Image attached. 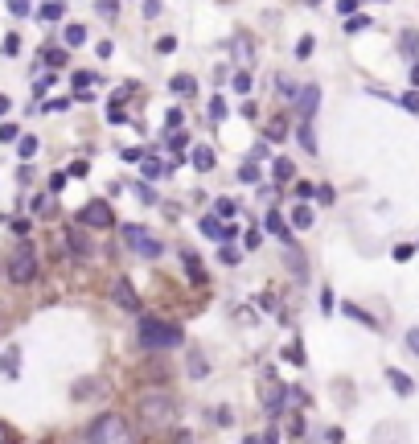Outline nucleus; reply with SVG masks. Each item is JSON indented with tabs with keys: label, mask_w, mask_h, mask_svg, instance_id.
Returning <instances> with one entry per match:
<instances>
[{
	"label": "nucleus",
	"mask_w": 419,
	"mask_h": 444,
	"mask_svg": "<svg viewBox=\"0 0 419 444\" xmlns=\"http://www.w3.org/2000/svg\"><path fill=\"white\" fill-rule=\"evenodd\" d=\"M358 4H362V0H337V8H341L346 17H349V13H358Z\"/></svg>",
	"instance_id": "47"
},
{
	"label": "nucleus",
	"mask_w": 419,
	"mask_h": 444,
	"mask_svg": "<svg viewBox=\"0 0 419 444\" xmlns=\"http://www.w3.org/2000/svg\"><path fill=\"white\" fill-rule=\"evenodd\" d=\"M140 424L144 428H152V432H169L173 424H177V399L164 395V391H148V395H140Z\"/></svg>",
	"instance_id": "1"
},
{
	"label": "nucleus",
	"mask_w": 419,
	"mask_h": 444,
	"mask_svg": "<svg viewBox=\"0 0 419 444\" xmlns=\"http://www.w3.org/2000/svg\"><path fill=\"white\" fill-rule=\"evenodd\" d=\"M189 164H193L198 173H210V169H214V148H210V144H193V152H189Z\"/></svg>",
	"instance_id": "10"
},
{
	"label": "nucleus",
	"mask_w": 419,
	"mask_h": 444,
	"mask_svg": "<svg viewBox=\"0 0 419 444\" xmlns=\"http://www.w3.org/2000/svg\"><path fill=\"white\" fill-rule=\"evenodd\" d=\"M177 49V37H157V54H173Z\"/></svg>",
	"instance_id": "40"
},
{
	"label": "nucleus",
	"mask_w": 419,
	"mask_h": 444,
	"mask_svg": "<svg viewBox=\"0 0 419 444\" xmlns=\"http://www.w3.org/2000/svg\"><path fill=\"white\" fill-rule=\"evenodd\" d=\"M238 177H243V181H259V164H255V161H247L243 169H238Z\"/></svg>",
	"instance_id": "32"
},
{
	"label": "nucleus",
	"mask_w": 419,
	"mask_h": 444,
	"mask_svg": "<svg viewBox=\"0 0 419 444\" xmlns=\"http://www.w3.org/2000/svg\"><path fill=\"white\" fill-rule=\"evenodd\" d=\"M33 276H37V251H33L29 243H21V247L8 256V280L13 284H33Z\"/></svg>",
	"instance_id": "4"
},
{
	"label": "nucleus",
	"mask_w": 419,
	"mask_h": 444,
	"mask_svg": "<svg viewBox=\"0 0 419 444\" xmlns=\"http://www.w3.org/2000/svg\"><path fill=\"white\" fill-rule=\"evenodd\" d=\"M99 8H103L107 17H116V0H99Z\"/></svg>",
	"instance_id": "52"
},
{
	"label": "nucleus",
	"mask_w": 419,
	"mask_h": 444,
	"mask_svg": "<svg viewBox=\"0 0 419 444\" xmlns=\"http://www.w3.org/2000/svg\"><path fill=\"white\" fill-rule=\"evenodd\" d=\"M407 350H411V354L419 358V325H411V329H407Z\"/></svg>",
	"instance_id": "39"
},
{
	"label": "nucleus",
	"mask_w": 419,
	"mask_h": 444,
	"mask_svg": "<svg viewBox=\"0 0 419 444\" xmlns=\"http://www.w3.org/2000/svg\"><path fill=\"white\" fill-rule=\"evenodd\" d=\"M267 231L279 234V239H288V222H284V214L279 210H267Z\"/></svg>",
	"instance_id": "14"
},
{
	"label": "nucleus",
	"mask_w": 419,
	"mask_h": 444,
	"mask_svg": "<svg viewBox=\"0 0 419 444\" xmlns=\"http://www.w3.org/2000/svg\"><path fill=\"white\" fill-rule=\"evenodd\" d=\"M17 152H21V161L37 157V136H21V140H17Z\"/></svg>",
	"instance_id": "19"
},
{
	"label": "nucleus",
	"mask_w": 419,
	"mask_h": 444,
	"mask_svg": "<svg viewBox=\"0 0 419 444\" xmlns=\"http://www.w3.org/2000/svg\"><path fill=\"white\" fill-rule=\"evenodd\" d=\"M140 164H144V177H152V181H157V177H164V173H169V164H161V161H157V157H144V161H140Z\"/></svg>",
	"instance_id": "16"
},
{
	"label": "nucleus",
	"mask_w": 419,
	"mask_h": 444,
	"mask_svg": "<svg viewBox=\"0 0 419 444\" xmlns=\"http://www.w3.org/2000/svg\"><path fill=\"white\" fill-rule=\"evenodd\" d=\"M346 313L353 317V321H362V325H370V329H374V321L366 317V313H362V308H358V304H346Z\"/></svg>",
	"instance_id": "37"
},
{
	"label": "nucleus",
	"mask_w": 419,
	"mask_h": 444,
	"mask_svg": "<svg viewBox=\"0 0 419 444\" xmlns=\"http://www.w3.org/2000/svg\"><path fill=\"white\" fill-rule=\"evenodd\" d=\"M214 214H218V218H234V214H238V206H234L231 198H218V202H214Z\"/></svg>",
	"instance_id": "21"
},
{
	"label": "nucleus",
	"mask_w": 419,
	"mask_h": 444,
	"mask_svg": "<svg viewBox=\"0 0 419 444\" xmlns=\"http://www.w3.org/2000/svg\"><path fill=\"white\" fill-rule=\"evenodd\" d=\"M78 222L91 227V231H107V227H116V214H111L107 202H87V206L78 210Z\"/></svg>",
	"instance_id": "6"
},
{
	"label": "nucleus",
	"mask_w": 419,
	"mask_h": 444,
	"mask_svg": "<svg viewBox=\"0 0 419 444\" xmlns=\"http://www.w3.org/2000/svg\"><path fill=\"white\" fill-rule=\"evenodd\" d=\"M123 161H128V164H140V161H144V152H140V148H123Z\"/></svg>",
	"instance_id": "45"
},
{
	"label": "nucleus",
	"mask_w": 419,
	"mask_h": 444,
	"mask_svg": "<svg viewBox=\"0 0 419 444\" xmlns=\"http://www.w3.org/2000/svg\"><path fill=\"white\" fill-rule=\"evenodd\" d=\"M387 383L395 387V395H411V391H415V378H411V374H403V371H395V366L387 371Z\"/></svg>",
	"instance_id": "12"
},
{
	"label": "nucleus",
	"mask_w": 419,
	"mask_h": 444,
	"mask_svg": "<svg viewBox=\"0 0 419 444\" xmlns=\"http://www.w3.org/2000/svg\"><path fill=\"white\" fill-rule=\"evenodd\" d=\"M87 173H91V164H87V161H74V164H70V177H87Z\"/></svg>",
	"instance_id": "43"
},
{
	"label": "nucleus",
	"mask_w": 419,
	"mask_h": 444,
	"mask_svg": "<svg viewBox=\"0 0 419 444\" xmlns=\"http://www.w3.org/2000/svg\"><path fill=\"white\" fill-rule=\"evenodd\" d=\"M312 198H317V202H325V206H329V202H333V189H329V186H321L317 193H312Z\"/></svg>",
	"instance_id": "48"
},
{
	"label": "nucleus",
	"mask_w": 419,
	"mask_h": 444,
	"mask_svg": "<svg viewBox=\"0 0 419 444\" xmlns=\"http://www.w3.org/2000/svg\"><path fill=\"white\" fill-rule=\"evenodd\" d=\"M111 292H116V304H119V308L140 313V296H136V288H132L128 280H116V288H111Z\"/></svg>",
	"instance_id": "8"
},
{
	"label": "nucleus",
	"mask_w": 419,
	"mask_h": 444,
	"mask_svg": "<svg viewBox=\"0 0 419 444\" xmlns=\"http://www.w3.org/2000/svg\"><path fill=\"white\" fill-rule=\"evenodd\" d=\"M0 440H8V428H4V424H0Z\"/></svg>",
	"instance_id": "55"
},
{
	"label": "nucleus",
	"mask_w": 419,
	"mask_h": 444,
	"mask_svg": "<svg viewBox=\"0 0 419 444\" xmlns=\"http://www.w3.org/2000/svg\"><path fill=\"white\" fill-rule=\"evenodd\" d=\"M276 181H292V161H284V157L276 161Z\"/></svg>",
	"instance_id": "28"
},
{
	"label": "nucleus",
	"mask_w": 419,
	"mask_h": 444,
	"mask_svg": "<svg viewBox=\"0 0 419 444\" xmlns=\"http://www.w3.org/2000/svg\"><path fill=\"white\" fill-rule=\"evenodd\" d=\"M234 91H238V95H247V91H251V74H247V71H238V74H234Z\"/></svg>",
	"instance_id": "29"
},
{
	"label": "nucleus",
	"mask_w": 419,
	"mask_h": 444,
	"mask_svg": "<svg viewBox=\"0 0 419 444\" xmlns=\"http://www.w3.org/2000/svg\"><path fill=\"white\" fill-rule=\"evenodd\" d=\"M62 17V0H49V4H42V21H58Z\"/></svg>",
	"instance_id": "23"
},
{
	"label": "nucleus",
	"mask_w": 419,
	"mask_h": 444,
	"mask_svg": "<svg viewBox=\"0 0 419 444\" xmlns=\"http://www.w3.org/2000/svg\"><path fill=\"white\" fill-rule=\"evenodd\" d=\"M411 78H415V87H419V62H415V66H411Z\"/></svg>",
	"instance_id": "54"
},
{
	"label": "nucleus",
	"mask_w": 419,
	"mask_h": 444,
	"mask_svg": "<svg viewBox=\"0 0 419 444\" xmlns=\"http://www.w3.org/2000/svg\"><path fill=\"white\" fill-rule=\"evenodd\" d=\"M186 272L193 276V280H202L206 272H202V263H198V256H186Z\"/></svg>",
	"instance_id": "33"
},
{
	"label": "nucleus",
	"mask_w": 419,
	"mask_h": 444,
	"mask_svg": "<svg viewBox=\"0 0 419 444\" xmlns=\"http://www.w3.org/2000/svg\"><path fill=\"white\" fill-rule=\"evenodd\" d=\"M17 136H21V128H17V124H0V140H4V144L17 140Z\"/></svg>",
	"instance_id": "34"
},
{
	"label": "nucleus",
	"mask_w": 419,
	"mask_h": 444,
	"mask_svg": "<svg viewBox=\"0 0 419 444\" xmlns=\"http://www.w3.org/2000/svg\"><path fill=\"white\" fill-rule=\"evenodd\" d=\"M91 83H95V74H91V71H78V74H74V87H78V91H87Z\"/></svg>",
	"instance_id": "38"
},
{
	"label": "nucleus",
	"mask_w": 419,
	"mask_h": 444,
	"mask_svg": "<svg viewBox=\"0 0 419 444\" xmlns=\"http://www.w3.org/2000/svg\"><path fill=\"white\" fill-rule=\"evenodd\" d=\"M66 186V173H54V177H49V189H54V193H58V189Z\"/></svg>",
	"instance_id": "49"
},
{
	"label": "nucleus",
	"mask_w": 419,
	"mask_h": 444,
	"mask_svg": "<svg viewBox=\"0 0 419 444\" xmlns=\"http://www.w3.org/2000/svg\"><path fill=\"white\" fill-rule=\"evenodd\" d=\"M66 62H70V54H66V49H46V66H54V71H62Z\"/></svg>",
	"instance_id": "20"
},
{
	"label": "nucleus",
	"mask_w": 419,
	"mask_h": 444,
	"mask_svg": "<svg viewBox=\"0 0 419 444\" xmlns=\"http://www.w3.org/2000/svg\"><path fill=\"white\" fill-rule=\"evenodd\" d=\"M4 112H8V99H4V95H0V116H4Z\"/></svg>",
	"instance_id": "53"
},
{
	"label": "nucleus",
	"mask_w": 419,
	"mask_h": 444,
	"mask_svg": "<svg viewBox=\"0 0 419 444\" xmlns=\"http://www.w3.org/2000/svg\"><path fill=\"white\" fill-rule=\"evenodd\" d=\"M284 136H288V124H284V119H276V124L267 128V140H284Z\"/></svg>",
	"instance_id": "31"
},
{
	"label": "nucleus",
	"mask_w": 419,
	"mask_h": 444,
	"mask_svg": "<svg viewBox=\"0 0 419 444\" xmlns=\"http://www.w3.org/2000/svg\"><path fill=\"white\" fill-rule=\"evenodd\" d=\"M292 227H296V231H308V227H312V210H308V206H296V210H292Z\"/></svg>",
	"instance_id": "17"
},
{
	"label": "nucleus",
	"mask_w": 419,
	"mask_h": 444,
	"mask_svg": "<svg viewBox=\"0 0 419 444\" xmlns=\"http://www.w3.org/2000/svg\"><path fill=\"white\" fill-rule=\"evenodd\" d=\"M17 358H21L17 350H4V358H0V371L8 374V378H17V374H21V362H17Z\"/></svg>",
	"instance_id": "13"
},
{
	"label": "nucleus",
	"mask_w": 419,
	"mask_h": 444,
	"mask_svg": "<svg viewBox=\"0 0 419 444\" xmlns=\"http://www.w3.org/2000/svg\"><path fill=\"white\" fill-rule=\"evenodd\" d=\"M202 234H210V239H222V243H231L234 234H238V227H226L218 214H206L202 218Z\"/></svg>",
	"instance_id": "7"
},
{
	"label": "nucleus",
	"mask_w": 419,
	"mask_h": 444,
	"mask_svg": "<svg viewBox=\"0 0 419 444\" xmlns=\"http://www.w3.org/2000/svg\"><path fill=\"white\" fill-rule=\"evenodd\" d=\"M123 243H128L132 256H140V259H161V243L144 231L140 222H128V227H123Z\"/></svg>",
	"instance_id": "5"
},
{
	"label": "nucleus",
	"mask_w": 419,
	"mask_h": 444,
	"mask_svg": "<svg viewBox=\"0 0 419 444\" xmlns=\"http://www.w3.org/2000/svg\"><path fill=\"white\" fill-rule=\"evenodd\" d=\"M206 362H202V358H198V354H193V358H189V378H206Z\"/></svg>",
	"instance_id": "27"
},
{
	"label": "nucleus",
	"mask_w": 419,
	"mask_h": 444,
	"mask_svg": "<svg viewBox=\"0 0 419 444\" xmlns=\"http://www.w3.org/2000/svg\"><path fill=\"white\" fill-rule=\"evenodd\" d=\"M362 29H370V17H353V13H349L346 33H362Z\"/></svg>",
	"instance_id": "24"
},
{
	"label": "nucleus",
	"mask_w": 419,
	"mask_h": 444,
	"mask_svg": "<svg viewBox=\"0 0 419 444\" xmlns=\"http://www.w3.org/2000/svg\"><path fill=\"white\" fill-rule=\"evenodd\" d=\"M288 268H292L296 276H304V272H308V268H304V256H300V251H292V256H288Z\"/></svg>",
	"instance_id": "36"
},
{
	"label": "nucleus",
	"mask_w": 419,
	"mask_h": 444,
	"mask_svg": "<svg viewBox=\"0 0 419 444\" xmlns=\"http://www.w3.org/2000/svg\"><path fill=\"white\" fill-rule=\"evenodd\" d=\"M279 91H284V99L296 103V87H292V78H279Z\"/></svg>",
	"instance_id": "42"
},
{
	"label": "nucleus",
	"mask_w": 419,
	"mask_h": 444,
	"mask_svg": "<svg viewBox=\"0 0 419 444\" xmlns=\"http://www.w3.org/2000/svg\"><path fill=\"white\" fill-rule=\"evenodd\" d=\"M210 116H214V119H226V99H222V95H214V99H210Z\"/></svg>",
	"instance_id": "25"
},
{
	"label": "nucleus",
	"mask_w": 419,
	"mask_h": 444,
	"mask_svg": "<svg viewBox=\"0 0 419 444\" xmlns=\"http://www.w3.org/2000/svg\"><path fill=\"white\" fill-rule=\"evenodd\" d=\"M169 87H173V91H177V95H193V91H198V83H193L189 74H177V78H173Z\"/></svg>",
	"instance_id": "18"
},
{
	"label": "nucleus",
	"mask_w": 419,
	"mask_h": 444,
	"mask_svg": "<svg viewBox=\"0 0 419 444\" xmlns=\"http://www.w3.org/2000/svg\"><path fill=\"white\" fill-rule=\"evenodd\" d=\"M296 103H300V116L312 119L317 103H321V87H312V83H308V87H300V91H296Z\"/></svg>",
	"instance_id": "9"
},
{
	"label": "nucleus",
	"mask_w": 419,
	"mask_h": 444,
	"mask_svg": "<svg viewBox=\"0 0 419 444\" xmlns=\"http://www.w3.org/2000/svg\"><path fill=\"white\" fill-rule=\"evenodd\" d=\"M136 193H140V202H157V193H152L148 186H136Z\"/></svg>",
	"instance_id": "50"
},
{
	"label": "nucleus",
	"mask_w": 419,
	"mask_h": 444,
	"mask_svg": "<svg viewBox=\"0 0 419 444\" xmlns=\"http://www.w3.org/2000/svg\"><path fill=\"white\" fill-rule=\"evenodd\" d=\"M312 193H317V189L308 186V181H296V198H300V202H308V198H312Z\"/></svg>",
	"instance_id": "41"
},
{
	"label": "nucleus",
	"mask_w": 419,
	"mask_h": 444,
	"mask_svg": "<svg viewBox=\"0 0 419 444\" xmlns=\"http://www.w3.org/2000/svg\"><path fill=\"white\" fill-rule=\"evenodd\" d=\"M66 239H70V251H74L78 259H91V239L83 234V227H70Z\"/></svg>",
	"instance_id": "11"
},
{
	"label": "nucleus",
	"mask_w": 419,
	"mask_h": 444,
	"mask_svg": "<svg viewBox=\"0 0 419 444\" xmlns=\"http://www.w3.org/2000/svg\"><path fill=\"white\" fill-rule=\"evenodd\" d=\"M284 362H292V366H304V346H300V342H292V346L284 350Z\"/></svg>",
	"instance_id": "22"
},
{
	"label": "nucleus",
	"mask_w": 419,
	"mask_h": 444,
	"mask_svg": "<svg viewBox=\"0 0 419 444\" xmlns=\"http://www.w3.org/2000/svg\"><path fill=\"white\" fill-rule=\"evenodd\" d=\"M411 256H415V247H407V243H403V247H395V259H399V263H407Z\"/></svg>",
	"instance_id": "46"
},
{
	"label": "nucleus",
	"mask_w": 419,
	"mask_h": 444,
	"mask_svg": "<svg viewBox=\"0 0 419 444\" xmlns=\"http://www.w3.org/2000/svg\"><path fill=\"white\" fill-rule=\"evenodd\" d=\"M234 54H238V58L251 66V42H247V37H234Z\"/></svg>",
	"instance_id": "26"
},
{
	"label": "nucleus",
	"mask_w": 419,
	"mask_h": 444,
	"mask_svg": "<svg viewBox=\"0 0 419 444\" xmlns=\"http://www.w3.org/2000/svg\"><path fill=\"white\" fill-rule=\"evenodd\" d=\"M399 103H403L407 112H419V91H407V95H399Z\"/></svg>",
	"instance_id": "35"
},
{
	"label": "nucleus",
	"mask_w": 419,
	"mask_h": 444,
	"mask_svg": "<svg viewBox=\"0 0 419 444\" xmlns=\"http://www.w3.org/2000/svg\"><path fill=\"white\" fill-rule=\"evenodd\" d=\"M181 325H169V321H152V317H144L136 329V342L144 350H173V346H181Z\"/></svg>",
	"instance_id": "2"
},
{
	"label": "nucleus",
	"mask_w": 419,
	"mask_h": 444,
	"mask_svg": "<svg viewBox=\"0 0 419 444\" xmlns=\"http://www.w3.org/2000/svg\"><path fill=\"white\" fill-rule=\"evenodd\" d=\"M296 54H300V58H308V54H312V37H304L300 46H296Z\"/></svg>",
	"instance_id": "51"
},
{
	"label": "nucleus",
	"mask_w": 419,
	"mask_h": 444,
	"mask_svg": "<svg viewBox=\"0 0 419 444\" xmlns=\"http://www.w3.org/2000/svg\"><path fill=\"white\" fill-rule=\"evenodd\" d=\"M218 259H222V263H226V268H234V263H243V256H238V251H234L231 243H226V247H222V256H218Z\"/></svg>",
	"instance_id": "30"
},
{
	"label": "nucleus",
	"mask_w": 419,
	"mask_h": 444,
	"mask_svg": "<svg viewBox=\"0 0 419 444\" xmlns=\"http://www.w3.org/2000/svg\"><path fill=\"white\" fill-rule=\"evenodd\" d=\"M8 8H13L17 17H29V0H8Z\"/></svg>",
	"instance_id": "44"
},
{
	"label": "nucleus",
	"mask_w": 419,
	"mask_h": 444,
	"mask_svg": "<svg viewBox=\"0 0 419 444\" xmlns=\"http://www.w3.org/2000/svg\"><path fill=\"white\" fill-rule=\"evenodd\" d=\"M87 440H99V444H128L132 440V424L116 416V412H107V416H99V420L87 428Z\"/></svg>",
	"instance_id": "3"
},
{
	"label": "nucleus",
	"mask_w": 419,
	"mask_h": 444,
	"mask_svg": "<svg viewBox=\"0 0 419 444\" xmlns=\"http://www.w3.org/2000/svg\"><path fill=\"white\" fill-rule=\"evenodd\" d=\"M62 37H66V49L70 46H83V42H87V29H83V25H66V29H62Z\"/></svg>",
	"instance_id": "15"
},
{
	"label": "nucleus",
	"mask_w": 419,
	"mask_h": 444,
	"mask_svg": "<svg viewBox=\"0 0 419 444\" xmlns=\"http://www.w3.org/2000/svg\"><path fill=\"white\" fill-rule=\"evenodd\" d=\"M308 4H321V0H308Z\"/></svg>",
	"instance_id": "56"
}]
</instances>
